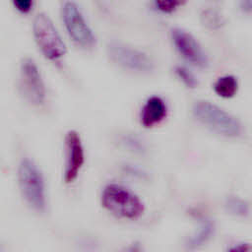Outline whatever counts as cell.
I'll return each instance as SVG.
<instances>
[{
	"mask_svg": "<svg viewBox=\"0 0 252 252\" xmlns=\"http://www.w3.org/2000/svg\"><path fill=\"white\" fill-rule=\"evenodd\" d=\"M194 116L205 126L225 137H236L241 133V124L236 117L208 100H198L192 108Z\"/></svg>",
	"mask_w": 252,
	"mask_h": 252,
	"instance_id": "1",
	"label": "cell"
},
{
	"mask_svg": "<svg viewBox=\"0 0 252 252\" xmlns=\"http://www.w3.org/2000/svg\"><path fill=\"white\" fill-rule=\"evenodd\" d=\"M101 205L111 214L129 220L139 218L145 210L141 199L118 184H108L101 193Z\"/></svg>",
	"mask_w": 252,
	"mask_h": 252,
	"instance_id": "2",
	"label": "cell"
},
{
	"mask_svg": "<svg viewBox=\"0 0 252 252\" xmlns=\"http://www.w3.org/2000/svg\"><path fill=\"white\" fill-rule=\"evenodd\" d=\"M19 186L25 201L37 212H42L46 206L45 186L43 176L37 165L30 158H24L18 169Z\"/></svg>",
	"mask_w": 252,
	"mask_h": 252,
	"instance_id": "3",
	"label": "cell"
},
{
	"mask_svg": "<svg viewBox=\"0 0 252 252\" xmlns=\"http://www.w3.org/2000/svg\"><path fill=\"white\" fill-rule=\"evenodd\" d=\"M32 30L35 41L46 58L56 60L66 53V45L46 14L38 13L35 16Z\"/></svg>",
	"mask_w": 252,
	"mask_h": 252,
	"instance_id": "4",
	"label": "cell"
},
{
	"mask_svg": "<svg viewBox=\"0 0 252 252\" xmlns=\"http://www.w3.org/2000/svg\"><path fill=\"white\" fill-rule=\"evenodd\" d=\"M109 58L119 66L137 72H150L154 62L144 51L120 41H111L107 44Z\"/></svg>",
	"mask_w": 252,
	"mask_h": 252,
	"instance_id": "5",
	"label": "cell"
},
{
	"mask_svg": "<svg viewBox=\"0 0 252 252\" xmlns=\"http://www.w3.org/2000/svg\"><path fill=\"white\" fill-rule=\"evenodd\" d=\"M20 85L29 102L34 105L42 104L45 99V86L35 62L26 57L20 64Z\"/></svg>",
	"mask_w": 252,
	"mask_h": 252,
	"instance_id": "6",
	"label": "cell"
},
{
	"mask_svg": "<svg viewBox=\"0 0 252 252\" xmlns=\"http://www.w3.org/2000/svg\"><path fill=\"white\" fill-rule=\"evenodd\" d=\"M62 18L69 35L76 43L84 47H91L94 44L93 31L75 2L67 1L63 4Z\"/></svg>",
	"mask_w": 252,
	"mask_h": 252,
	"instance_id": "7",
	"label": "cell"
},
{
	"mask_svg": "<svg viewBox=\"0 0 252 252\" xmlns=\"http://www.w3.org/2000/svg\"><path fill=\"white\" fill-rule=\"evenodd\" d=\"M171 38L177 51L188 62L198 67H206L208 65V57L205 51L190 32L174 28L171 31Z\"/></svg>",
	"mask_w": 252,
	"mask_h": 252,
	"instance_id": "8",
	"label": "cell"
},
{
	"mask_svg": "<svg viewBox=\"0 0 252 252\" xmlns=\"http://www.w3.org/2000/svg\"><path fill=\"white\" fill-rule=\"evenodd\" d=\"M66 163L64 170V181L72 183L79 175L85 161L84 147L79 133L70 130L65 136Z\"/></svg>",
	"mask_w": 252,
	"mask_h": 252,
	"instance_id": "9",
	"label": "cell"
},
{
	"mask_svg": "<svg viewBox=\"0 0 252 252\" xmlns=\"http://www.w3.org/2000/svg\"><path fill=\"white\" fill-rule=\"evenodd\" d=\"M166 113L165 101L158 95H152L146 100L141 109L140 122L144 127L151 128L159 124L165 118Z\"/></svg>",
	"mask_w": 252,
	"mask_h": 252,
	"instance_id": "10",
	"label": "cell"
},
{
	"mask_svg": "<svg viewBox=\"0 0 252 252\" xmlns=\"http://www.w3.org/2000/svg\"><path fill=\"white\" fill-rule=\"evenodd\" d=\"M214 91L220 97H233L238 91V81L232 75L221 76L215 82Z\"/></svg>",
	"mask_w": 252,
	"mask_h": 252,
	"instance_id": "11",
	"label": "cell"
},
{
	"mask_svg": "<svg viewBox=\"0 0 252 252\" xmlns=\"http://www.w3.org/2000/svg\"><path fill=\"white\" fill-rule=\"evenodd\" d=\"M213 232H214V224L212 223V221L208 220H203L198 231L188 240L187 247L191 250L201 247L211 238Z\"/></svg>",
	"mask_w": 252,
	"mask_h": 252,
	"instance_id": "12",
	"label": "cell"
},
{
	"mask_svg": "<svg viewBox=\"0 0 252 252\" xmlns=\"http://www.w3.org/2000/svg\"><path fill=\"white\" fill-rule=\"evenodd\" d=\"M226 208L227 210L236 216H246L248 213V205L247 203L238 198V197H230L226 201Z\"/></svg>",
	"mask_w": 252,
	"mask_h": 252,
	"instance_id": "13",
	"label": "cell"
},
{
	"mask_svg": "<svg viewBox=\"0 0 252 252\" xmlns=\"http://www.w3.org/2000/svg\"><path fill=\"white\" fill-rule=\"evenodd\" d=\"M175 74L177 77L182 81V83L188 88H196L198 85V80L195 75L185 66H176L175 67Z\"/></svg>",
	"mask_w": 252,
	"mask_h": 252,
	"instance_id": "14",
	"label": "cell"
},
{
	"mask_svg": "<svg viewBox=\"0 0 252 252\" xmlns=\"http://www.w3.org/2000/svg\"><path fill=\"white\" fill-rule=\"evenodd\" d=\"M202 17L204 18L205 25L211 28L220 27L222 23L221 16H220V14L214 10H206Z\"/></svg>",
	"mask_w": 252,
	"mask_h": 252,
	"instance_id": "15",
	"label": "cell"
},
{
	"mask_svg": "<svg viewBox=\"0 0 252 252\" xmlns=\"http://www.w3.org/2000/svg\"><path fill=\"white\" fill-rule=\"evenodd\" d=\"M182 3L179 1L170 0H157L154 2L155 7L162 13H171L175 11Z\"/></svg>",
	"mask_w": 252,
	"mask_h": 252,
	"instance_id": "16",
	"label": "cell"
},
{
	"mask_svg": "<svg viewBox=\"0 0 252 252\" xmlns=\"http://www.w3.org/2000/svg\"><path fill=\"white\" fill-rule=\"evenodd\" d=\"M13 4L16 9L22 13L29 12L32 7V1L31 0H14Z\"/></svg>",
	"mask_w": 252,
	"mask_h": 252,
	"instance_id": "17",
	"label": "cell"
},
{
	"mask_svg": "<svg viewBox=\"0 0 252 252\" xmlns=\"http://www.w3.org/2000/svg\"><path fill=\"white\" fill-rule=\"evenodd\" d=\"M227 252H252V244L247 242L238 243L230 247Z\"/></svg>",
	"mask_w": 252,
	"mask_h": 252,
	"instance_id": "18",
	"label": "cell"
},
{
	"mask_svg": "<svg viewBox=\"0 0 252 252\" xmlns=\"http://www.w3.org/2000/svg\"><path fill=\"white\" fill-rule=\"evenodd\" d=\"M120 252H143V247L139 242H133L127 247L122 249Z\"/></svg>",
	"mask_w": 252,
	"mask_h": 252,
	"instance_id": "19",
	"label": "cell"
},
{
	"mask_svg": "<svg viewBox=\"0 0 252 252\" xmlns=\"http://www.w3.org/2000/svg\"><path fill=\"white\" fill-rule=\"evenodd\" d=\"M241 8L245 12H252V1L241 2Z\"/></svg>",
	"mask_w": 252,
	"mask_h": 252,
	"instance_id": "20",
	"label": "cell"
}]
</instances>
